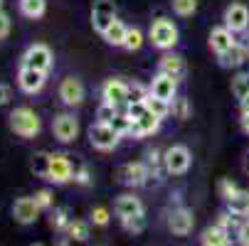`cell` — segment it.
Masks as SVG:
<instances>
[{"mask_svg": "<svg viewBox=\"0 0 249 246\" xmlns=\"http://www.w3.org/2000/svg\"><path fill=\"white\" fill-rule=\"evenodd\" d=\"M114 214L128 234H141L146 229V207L136 195H121L114 202Z\"/></svg>", "mask_w": 249, "mask_h": 246, "instance_id": "obj_1", "label": "cell"}, {"mask_svg": "<svg viewBox=\"0 0 249 246\" xmlns=\"http://www.w3.org/2000/svg\"><path fill=\"white\" fill-rule=\"evenodd\" d=\"M8 126H10V131H13L15 135H20V138H25V140L37 138L40 131H42L40 116L35 114L30 106H18V109H13L10 116H8Z\"/></svg>", "mask_w": 249, "mask_h": 246, "instance_id": "obj_2", "label": "cell"}, {"mask_svg": "<svg viewBox=\"0 0 249 246\" xmlns=\"http://www.w3.org/2000/svg\"><path fill=\"white\" fill-rule=\"evenodd\" d=\"M178 37H180V32H178L175 22L168 20V17L153 20V25H151V30H148V42H151L156 49H160V52L173 49V47L178 45Z\"/></svg>", "mask_w": 249, "mask_h": 246, "instance_id": "obj_3", "label": "cell"}, {"mask_svg": "<svg viewBox=\"0 0 249 246\" xmlns=\"http://www.w3.org/2000/svg\"><path fill=\"white\" fill-rule=\"evenodd\" d=\"M121 138H124V135H121L111 123H106V121H96V123H91V128H89V143H91V148H96V150H101V153L116 150Z\"/></svg>", "mask_w": 249, "mask_h": 246, "instance_id": "obj_4", "label": "cell"}, {"mask_svg": "<svg viewBox=\"0 0 249 246\" xmlns=\"http://www.w3.org/2000/svg\"><path fill=\"white\" fill-rule=\"evenodd\" d=\"M45 180L50 185H57V187L74 182V167L64 153H50V170H47Z\"/></svg>", "mask_w": 249, "mask_h": 246, "instance_id": "obj_5", "label": "cell"}, {"mask_svg": "<svg viewBox=\"0 0 249 246\" xmlns=\"http://www.w3.org/2000/svg\"><path fill=\"white\" fill-rule=\"evenodd\" d=\"M116 180L126 187H143L146 182H151L148 175V165L146 160H136V163H124L116 170Z\"/></svg>", "mask_w": 249, "mask_h": 246, "instance_id": "obj_6", "label": "cell"}, {"mask_svg": "<svg viewBox=\"0 0 249 246\" xmlns=\"http://www.w3.org/2000/svg\"><path fill=\"white\" fill-rule=\"evenodd\" d=\"M116 3L114 0H94L91 5V27L94 32L104 34L114 22H116Z\"/></svg>", "mask_w": 249, "mask_h": 246, "instance_id": "obj_7", "label": "cell"}, {"mask_svg": "<svg viewBox=\"0 0 249 246\" xmlns=\"http://www.w3.org/2000/svg\"><path fill=\"white\" fill-rule=\"evenodd\" d=\"M163 160H165V172L168 175H185L190 170L193 153H190L188 146H170L163 153Z\"/></svg>", "mask_w": 249, "mask_h": 246, "instance_id": "obj_8", "label": "cell"}, {"mask_svg": "<svg viewBox=\"0 0 249 246\" xmlns=\"http://www.w3.org/2000/svg\"><path fill=\"white\" fill-rule=\"evenodd\" d=\"M52 62H54V54L47 45L37 42V45H30L22 54V66H32V69H40V72H47L52 69Z\"/></svg>", "mask_w": 249, "mask_h": 246, "instance_id": "obj_9", "label": "cell"}, {"mask_svg": "<svg viewBox=\"0 0 249 246\" xmlns=\"http://www.w3.org/2000/svg\"><path fill=\"white\" fill-rule=\"evenodd\" d=\"M52 133L59 143H72L79 138V118H74L72 114H57L52 121Z\"/></svg>", "mask_w": 249, "mask_h": 246, "instance_id": "obj_10", "label": "cell"}, {"mask_svg": "<svg viewBox=\"0 0 249 246\" xmlns=\"http://www.w3.org/2000/svg\"><path fill=\"white\" fill-rule=\"evenodd\" d=\"M195 227V214H193V209L188 207H175L173 212L168 214V229L173 236H188Z\"/></svg>", "mask_w": 249, "mask_h": 246, "instance_id": "obj_11", "label": "cell"}, {"mask_svg": "<svg viewBox=\"0 0 249 246\" xmlns=\"http://www.w3.org/2000/svg\"><path fill=\"white\" fill-rule=\"evenodd\" d=\"M59 98H62L64 106H69V109L82 106L84 98H87L84 84H82L77 77H67V79H62V84H59Z\"/></svg>", "mask_w": 249, "mask_h": 246, "instance_id": "obj_12", "label": "cell"}, {"mask_svg": "<svg viewBox=\"0 0 249 246\" xmlns=\"http://www.w3.org/2000/svg\"><path fill=\"white\" fill-rule=\"evenodd\" d=\"M40 212H42V207L35 202V197H18L15 204H13V219L22 227L35 224L37 217H40Z\"/></svg>", "mask_w": 249, "mask_h": 246, "instance_id": "obj_13", "label": "cell"}, {"mask_svg": "<svg viewBox=\"0 0 249 246\" xmlns=\"http://www.w3.org/2000/svg\"><path fill=\"white\" fill-rule=\"evenodd\" d=\"M222 25H227L234 34H244L249 30V8L244 3L227 5V10L222 15Z\"/></svg>", "mask_w": 249, "mask_h": 246, "instance_id": "obj_14", "label": "cell"}, {"mask_svg": "<svg viewBox=\"0 0 249 246\" xmlns=\"http://www.w3.org/2000/svg\"><path fill=\"white\" fill-rule=\"evenodd\" d=\"M47 82V72H40V69H32V66H20V72H18V86L20 91L25 94H40L42 86Z\"/></svg>", "mask_w": 249, "mask_h": 246, "instance_id": "obj_15", "label": "cell"}, {"mask_svg": "<svg viewBox=\"0 0 249 246\" xmlns=\"http://www.w3.org/2000/svg\"><path fill=\"white\" fill-rule=\"evenodd\" d=\"M239 40H237V34L227 27V25H217V27H212L210 30V37H207V45L210 49L215 52V54H222L227 52L230 47H234Z\"/></svg>", "mask_w": 249, "mask_h": 246, "instance_id": "obj_16", "label": "cell"}, {"mask_svg": "<svg viewBox=\"0 0 249 246\" xmlns=\"http://www.w3.org/2000/svg\"><path fill=\"white\" fill-rule=\"evenodd\" d=\"M128 89L131 86L121 79H106L101 84V98L114 106H124V103H128Z\"/></svg>", "mask_w": 249, "mask_h": 246, "instance_id": "obj_17", "label": "cell"}, {"mask_svg": "<svg viewBox=\"0 0 249 246\" xmlns=\"http://www.w3.org/2000/svg\"><path fill=\"white\" fill-rule=\"evenodd\" d=\"M151 96H158V98H163V101H170L173 103V98H175V94H178V79L175 77H170V74H156L153 77V82H151Z\"/></svg>", "mask_w": 249, "mask_h": 246, "instance_id": "obj_18", "label": "cell"}, {"mask_svg": "<svg viewBox=\"0 0 249 246\" xmlns=\"http://www.w3.org/2000/svg\"><path fill=\"white\" fill-rule=\"evenodd\" d=\"M160 121H163V118H158L153 111H146L141 118H133V126H131V138H146V135L158 133Z\"/></svg>", "mask_w": 249, "mask_h": 246, "instance_id": "obj_19", "label": "cell"}, {"mask_svg": "<svg viewBox=\"0 0 249 246\" xmlns=\"http://www.w3.org/2000/svg\"><path fill=\"white\" fill-rule=\"evenodd\" d=\"M158 72L160 74H170V77H175V79H180L183 74H185V57L183 54H175V52H165L163 57H160V62H158Z\"/></svg>", "mask_w": 249, "mask_h": 246, "instance_id": "obj_20", "label": "cell"}, {"mask_svg": "<svg viewBox=\"0 0 249 246\" xmlns=\"http://www.w3.org/2000/svg\"><path fill=\"white\" fill-rule=\"evenodd\" d=\"M247 59H249V52L244 49V45H242V42H237V45H234V47H230L227 52L217 54V62H220V66H222V69H239Z\"/></svg>", "mask_w": 249, "mask_h": 246, "instance_id": "obj_21", "label": "cell"}, {"mask_svg": "<svg viewBox=\"0 0 249 246\" xmlns=\"http://www.w3.org/2000/svg\"><path fill=\"white\" fill-rule=\"evenodd\" d=\"M200 244H205V246H230L232 244V234L225 227H220V224H212V227H207L200 234Z\"/></svg>", "mask_w": 249, "mask_h": 246, "instance_id": "obj_22", "label": "cell"}, {"mask_svg": "<svg viewBox=\"0 0 249 246\" xmlns=\"http://www.w3.org/2000/svg\"><path fill=\"white\" fill-rule=\"evenodd\" d=\"M227 212H232L237 219H247L249 217V190H237L230 199H225Z\"/></svg>", "mask_w": 249, "mask_h": 246, "instance_id": "obj_23", "label": "cell"}, {"mask_svg": "<svg viewBox=\"0 0 249 246\" xmlns=\"http://www.w3.org/2000/svg\"><path fill=\"white\" fill-rule=\"evenodd\" d=\"M146 165H148V175H151V182H160L163 180V172H165V160H163V153L156 150V148H148L146 150Z\"/></svg>", "mask_w": 249, "mask_h": 246, "instance_id": "obj_24", "label": "cell"}, {"mask_svg": "<svg viewBox=\"0 0 249 246\" xmlns=\"http://www.w3.org/2000/svg\"><path fill=\"white\" fill-rule=\"evenodd\" d=\"M18 10L27 20H40L47 13V0H18Z\"/></svg>", "mask_w": 249, "mask_h": 246, "instance_id": "obj_25", "label": "cell"}, {"mask_svg": "<svg viewBox=\"0 0 249 246\" xmlns=\"http://www.w3.org/2000/svg\"><path fill=\"white\" fill-rule=\"evenodd\" d=\"M126 34H128V27H126L121 20H116L109 30H106V32L101 34V37H104V42H106V45H111V47H124Z\"/></svg>", "mask_w": 249, "mask_h": 246, "instance_id": "obj_26", "label": "cell"}, {"mask_svg": "<svg viewBox=\"0 0 249 246\" xmlns=\"http://www.w3.org/2000/svg\"><path fill=\"white\" fill-rule=\"evenodd\" d=\"M50 224L54 231H67V227L72 224V217H69V212L64 207H52L50 209Z\"/></svg>", "mask_w": 249, "mask_h": 246, "instance_id": "obj_27", "label": "cell"}, {"mask_svg": "<svg viewBox=\"0 0 249 246\" xmlns=\"http://www.w3.org/2000/svg\"><path fill=\"white\" fill-rule=\"evenodd\" d=\"M146 106H148V111H153L158 118H168V116L173 114V103H170V101H163V98H158V96H148V98H146Z\"/></svg>", "mask_w": 249, "mask_h": 246, "instance_id": "obj_28", "label": "cell"}, {"mask_svg": "<svg viewBox=\"0 0 249 246\" xmlns=\"http://www.w3.org/2000/svg\"><path fill=\"white\" fill-rule=\"evenodd\" d=\"M67 236L72 241H89V222L74 219L72 224L67 227Z\"/></svg>", "mask_w": 249, "mask_h": 246, "instance_id": "obj_29", "label": "cell"}, {"mask_svg": "<svg viewBox=\"0 0 249 246\" xmlns=\"http://www.w3.org/2000/svg\"><path fill=\"white\" fill-rule=\"evenodd\" d=\"M30 167H32V172H35V178L45 180V178H47V170H50V153H37V155H32Z\"/></svg>", "mask_w": 249, "mask_h": 246, "instance_id": "obj_30", "label": "cell"}, {"mask_svg": "<svg viewBox=\"0 0 249 246\" xmlns=\"http://www.w3.org/2000/svg\"><path fill=\"white\" fill-rule=\"evenodd\" d=\"M170 5L178 17H193L197 13V0H170Z\"/></svg>", "mask_w": 249, "mask_h": 246, "instance_id": "obj_31", "label": "cell"}, {"mask_svg": "<svg viewBox=\"0 0 249 246\" xmlns=\"http://www.w3.org/2000/svg\"><path fill=\"white\" fill-rule=\"evenodd\" d=\"M232 94L237 101H242L249 94V72H239L237 77H232Z\"/></svg>", "mask_w": 249, "mask_h": 246, "instance_id": "obj_32", "label": "cell"}, {"mask_svg": "<svg viewBox=\"0 0 249 246\" xmlns=\"http://www.w3.org/2000/svg\"><path fill=\"white\" fill-rule=\"evenodd\" d=\"M143 47V32L138 27H128V34H126V42H124V49L126 52H138Z\"/></svg>", "mask_w": 249, "mask_h": 246, "instance_id": "obj_33", "label": "cell"}, {"mask_svg": "<svg viewBox=\"0 0 249 246\" xmlns=\"http://www.w3.org/2000/svg\"><path fill=\"white\" fill-rule=\"evenodd\" d=\"M111 126L121 133V135H131V126H133V118L124 111V114H116L114 116V121H111Z\"/></svg>", "mask_w": 249, "mask_h": 246, "instance_id": "obj_34", "label": "cell"}, {"mask_svg": "<svg viewBox=\"0 0 249 246\" xmlns=\"http://www.w3.org/2000/svg\"><path fill=\"white\" fill-rule=\"evenodd\" d=\"M32 197H35V202L42 207V212H50V209L54 207V195H52V190H47V187H45V190H37Z\"/></svg>", "mask_w": 249, "mask_h": 246, "instance_id": "obj_35", "label": "cell"}, {"mask_svg": "<svg viewBox=\"0 0 249 246\" xmlns=\"http://www.w3.org/2000/svg\"><path fill=\"white\" fill-rule=\"evenodd\" d=\"M116 114H119V106H114V103H106V101H101V106L96 109V121H106V123H111Z\"/></svg>", "mask_w": 249, "mask_h": 246, "instance_id": "obj_36", "label": "cell"}, {"mask_svg": "<svg viewBox=\"0 0 249 246\" xmlns=\"http://www.w3.org/2000/svg\"><path fill=\"white\" fill-rule=\"evenodd\" d=\"M89 219H91V224H96V227H106V224L111 222V214H109V209H106V207H94Z\"/></svg>", "mask_w": 249, "mask_h": 246, "instance_id": "obj_37", "label": "cell"}, {"mask_svg": "<svg viewBox=\"0 0 249 246\" xmlns=\"http://www.w3.org/2000/svg\"><path fill=\"white\" fill-rule=\"evenodd\" d=\"M173 116H178L180 121L190 118V103H188V98H173Z\"/></svg>", "mask_w": 249, "mask_h": 246, "instance_id": "obj_38", "label": "cell"}, {"mask_svg": "<svg viewBox=\"0 0 249 246\" xmlns=\"http://www.w3.org/2000/svg\"><path fill=\"white\" fill-rule=\"evenodd\" d=\"M151 96V89H146L143 84H133L128 89V101H146Z\"/></svg>", "mask_w": 249, "mask_h": 246, "instance_id": "obj_39", "label": "cell"}, {"mask_svg": "<svg viewBox=\"0 0 249 246\" xmlns=\"http://www.w3.org/2000/svg\"><path fill=\"white\" fill-rule=\"evenodd\" d=\"M217 190H220V197H222V199H230V197H232V195H234L239 187H237V185H234L230 178H225V180H220Z\"/></svg>", "mask_w": 249, "mask_h": 246, "instance_id": "obj_40", "label": "cell"}, {"mask_svg": "<svg viewBox=\"0 0 249 246\" xmlns=\"http://www.w3.org/2000/svg\"><path fill=\"white\" fill-rule=\"evenodd\" d=\"M74 182H77V185H84V187L91 182V172H89L87 165H79V167L74 170Z\"/></svg>", "mask_w": 249, "mask_h": 246, "instance_id": "obj_41", "label": "cell"}, {"mask_svg": "<svg viewBox=\"0 0 249 246\" xmlns=\"http://www.w3.org/2000/svg\"><path fill=\"white\" fill-rule=\"evenodd\" d=\"M237 241H239L242 246H249V217L237 227Z\"/></svg>", "mask_w": 249, "mask_h": 246, "instance_id": "obj_42", "label": "cell"}, {"mask_svg": "<svg viewBox=\"0 0 249 246\" xmlns=\"http://www.w3.org/2000/svg\"><path fill=\"white\" fill-rule=\"evenodd\" d=\"M10 34V15L0 8V40H5Z\"/></svg>", "mask_w": 249, "mask_h": 246, "instance_id": "obj_43", "label": "cell"}, {"mask_svg": "<svg viewBox=\"0 0 249 246\" xmlns=\"http://www.w3.org/2000/svg\"><path fill=\"white\" fill-rule=\"evenodd\" d=\"M13 98V89L8 84H0V106H8Z\"/></svg>", "mask_w": 249, "mask_h": 246, "instance_id": "obj_44", "label": "cell"}, {"mask_svg": "<svg viewBox=\"0 0 249 246\" xmlns=\"http://www.w3.org/2000/svg\"><path fill=\"white\" fill-rule=\"evenodd\" d=\"M239 123H242V131L249 135V114H242V121Z\"/></svg>", "mask_w": 249, "mask_h": 246, "instance_id": "obj_45", "label": "cell"}, {"mask_svg": "<svg viewBox=\"0 0 249 246\" xmlns=\"http://www.w3.org/2000/svg\"><path fill=\"white\" fill-rule=\"evenodd\" d=\"M239 109H242V114H249V94L239 101Z\"/></svg>", "mask_w": 249, "mask_h": 246, "instance_id": "obj_46", "label": "cell"}, {"mask_svg": "<svg viewBox=\"0 0 249 246\" xmlns=\"http://www.w3.org/2000/svg\"><path fill=\"white\" fill-rule=\"evenodd\" d=\"M239 42H242V45H244V49H247V52H249V30H247V32H244V37H242V40H239Z\"/></svg>", "mask_w": 249, "mask_h": 246, "instance_id": "obj_47", "label": "cell"}, {"mask_svg": "<svg viewBox=\"0 0 249 246\" xmlns=\"http://www.w3.org/2000/svg\"><path fill=\"white\" fill-rule=\"evenodd\" d=\"M0 8H3V0H0Z\"/></svg>", "mask_w": 249, "mask_h": 246, "instance_id": "obj_48", "label": "cell"}]
</instances>
